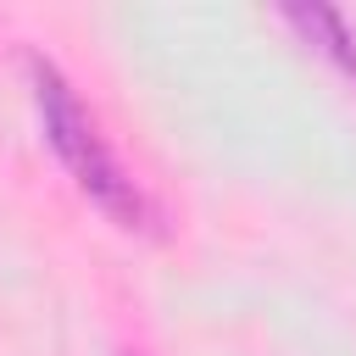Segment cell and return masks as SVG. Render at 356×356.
<instances>
[{"label":"cell","instance_id":"obj_1","mask_svg":"<svg viewBox=\"0 0 356 356\" xmlns=\"http://www.w3.org/2000/svg\"><path fill=\"white\" fill-rule=\"evenodd\" d=\"M28 83H33L39 128H44V139H50V150L61 156V167L78 178V189H83L100 211H111L122 228H150L156 211H150L145 189L117 167V156L106 150L95 117H89L83 100L72 95V83H67L44 56H28Z\"/></svg>","mask_w":356,"mask_h":356},{"label":"cell","instance_id":"obj_2","mask_svg":"<svg viewBox=\"0 0 356 356\" xmlns=\"http://www.w3.org/2000/svg\"><path fill=\"white\" fill-rule=\"evenodd\" d=\"M284 22H289V28H300L323 56H334V61L356 78V33L345 28V17H339V11H328V6H289V11H284Z\"/></svg>","mask_w":356,"mask_h":356}]
</instances>
